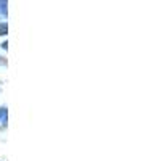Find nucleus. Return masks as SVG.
Masks as SVG:
<instances>
[{"instance_id": "obj_1", "label": "nucleus", "mask_w": 161, "mask_h": 161, "mask_svg": "<svg viewBox=\"0 0 161 161\" xmlns=\"http://www.w3.org/2000/svg\"><path fill=\"white\" fill-rule=\"evenodd\" d=\"M0 119H2L3 126L7 124V108H0Z\"/></svg>"}, {"instance_id": "obj_2", "label": "nucleus", "mask_w": 161, "mask_h": 161, "mask_svg": "<svg viewBox=\"0 0 161 161\" xmlns=\"http://www.w3.org/2000/svg\"><path fill=\"white\" fill-rule=\"evenodd\" d=\"M0 13L2 16H7V2H0Z\"/></svg>"}, {"instance_id": "obj_3", "label": "nucleus", "mask_w": 161, "mask_h": 161, "mask_svg": "<svg viewBox=\"0 0 161 161\" xmlns=\"http://www.w3.org/2000/svg\"><path fill=\"white\" fill-rule=\"evenodd\" d=\"M7 34V23H0V36Z\"/></svg>"}, {"instance_id": "obj_4", "label": "nucleus", "mask_w": 161, "mask_h": 161, "mask_svg": "<svg viewBox=\"0 0 161 161\" xmlns=\"http://www.w3.org/2000/svg\"><path fill=\"white\" fill-rule=\"evenodd\" d=\"M5 63V60H2V57H0V64H3Z\"/></svg>"}]
</instances>
